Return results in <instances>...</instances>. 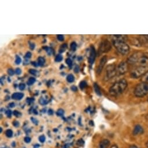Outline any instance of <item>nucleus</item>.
Wrapping results in <instances>:
<instances>
[{"instance_id":"nucleus-1","label":"nucleus","mask_w":148,"mask_h":148,"mask_svg":"<svg viewBox=\"0 0 148 148\" xmlns=\"http://www.w3.org/2000/svg\"><path fill=\"white\" fill-rule=\"evenodd\" d=\"M128 63L136 65L140 67H147L148 66V54L137 52L131 55L128 58Z\"/></svg>"},{"instance_id":"nucleus-2","label":"nucleus","mask_w":148,"mask_h":148,"mask_svg":"<svg viewBox=\"0 0 148 148\" xmlns=\"http://www.w3.org/2000/svg\"><path fill=\"white\" fill-rule=\"evenodd\" d=\"M127 81L125 79H121L115 83L109 89V93L113 96L120 95L127 87Z\"/></svg>"},{"instance_id":"nucleus-3","label":"nucleus","mask_w":148,"mask_h":148,"mask_svg":"<svg viewBox=\"0 0 148 148\" xmlns=\"http://www.w3.org/2000/svg\"><path fill=\"white\" fill-rule=\"evenodd\" d=\"M113 44L117 51L121 55H126L129 54L130 48L128 45L123 40H113Z\"/></svg>"},{"instance_id":"nucleus-4","label":"nucleus","mask_w":148,"mask_h":148,"mask_svg":"<svg viewBox=\"0 0 148 148\" xmlns=\"http://www.w3.org/2000/svg\"><path fill=\"white\" fill-rule=\"evenodd\" d=\"M134 95L136 97L142 98L148 94V84L141 83L137 85L134 89Z\"/></svg>"},{"instance_id":"nucleus-5","label":"nucleus","mask_w":148,"mask_h":148,"mask_svg":"<svg viewBox=\"0 0 148 148\" xmlns=\"http://www.w3.org/2000/svg\"><path fill=\"white\" fill-rule=\"evenodd\" d=\"M117 73V68H116L115 65L112 64L108 65L106 67V69L105 80H108L114 77Z\"/></svg>"},{"instance_id":"nucleus-6","label":"nucleus","mask_w":148,"mask_h":148,"mask_svg":"<svg viewBox=\"0 0 148 148\" xmlns=\"http://www.w3.org/2000/svg\"><path fill=\"white\" fill-rule=\"evenodd\" d=\"M111 48H112V45H111L110 42L107 40H104L100 43L98 48V55H99L100 54H102V53L109 52V51H110Z\"/></svg>"},{"instance_id":"nucleus-7","label":"nucleus","mask_w":148,"mask_h":148,"mask_svg":"<svg viewBox=\"0 0 148 148\" xmlns=\"http://www.w3.org/2000/svg\"><path fill=\"white\" fill-rule=\"evenodd\" d=\"M146 72V67L138 66L134 69L131 72V76L133 78H138L142 77Z\"/></svg>"},{"instance_id":"nucleus-8","label":"nucleus","mask_w":148,"mask_h":148,"mask_svg":"<svg viewBox=\"0 0 148 148\" xmlns=\"http://www.w3.org/2000/svg\"><path fill=\"white\" fill-rule=\"evenodd\" d=\"M128 71V63L126 62H121L117 67V72L120 75H124Z\"/></svg>"},{"instance_id":"nucleus-9","label":"nucleus","mask_w":148,"mask_h":148,"mask_svg":"<svg viewBox=\"0 0 148 148\" xmlns=\"http://www.w3.org/2000/svg\"><path fill=\"white\" fill-rule=\"evenodd\" d=\"M107 58L106 56H104L101 58V59H100V62L99 63L98 66V68L96 69V73L98 74V75H99V74L102 72L106 63L107 62Z\"/></svg>"},{"instance_id":"nucleus-10","label":"nucleus","mask_w":148,"mask_h":148,"mask_svg":"<svg viewBox=\"0 0 148 148\" xmlns=\"http://www.w3.org/2000/svg\"><path fill=\"white\" fill-rule=\"evenodd\" d=\"M96 56V52L95 49L94 47L93 46H91L90 54H89V56L88 58V62L89 64L92 65V63L94 62Z\"/></svg>"},{"instance_id":"nucleus-11","label":"nucleus","mask_w":148,"mask_h":148,"mask_svg":"<svg viewBox=\"0 0 148 148\" xmlns=\"http://www.w3.org/2000/svg\"><path fill=\"white\" fill-rule=\"evenodd\" d=\"M144 133V128L142 127L141 126L137 124L134 127L133 134L134 135H138Z\"/></svg>"},{"instance_id":"nucleus-12","label":"nucleus","mask_w":148,"mask_h":148,"mask_svg":"<svg viewBox=\"0 0 148 148\" xmlns=\"http://www.w3.org/2000/svg\"><path fill=\"white\" fill-rule=\"evenodd\" d=\"M110 142L108 139H103L100 142L99 147L100 148H107L109 146Z\"/></svg>"},{"instance_id":"nucleus-13","label":"nucleus","mask_w":148,"mask_h":148,"mask_svg":"<svg viewBox=\"0 0 148 148\" xmlns=\"http://www.w3.org/2000/svg\"><path fill=\"white\" fill-rule=\"evenodd\" d=\"M127 38L126 35H113L112 38L113 40H123L126 41Z\"/></svg>"},{"instance_id":"nucleus-14","label":"nucleus","mask_w":148,"mask_h":148,"mask_svg":"<svg viewBox=\"0 0 148 148\" xmlns=\"http://www.w3.org/2000/svg\"><path fill=\"white\" fill-rule=\"evenodd\" d=\"M24 94L23 93H20V92H15L12 95V98L15 100H20L23 98Z\"/></svg>"},{"instance_id":"nucleus-15","label":"nucleus","mask_w":148,"mask_h":148,"mask_svg":"<svg viewBox=\"0 0 148 148\" xmlns=\"http://www.w3.org/2000/svg\"><path fill=\"white\" fill-rule=\"evenodd\" d=\"M94 89H95V92H96V94L98 96H101L102 95V92H101V91H100V89L99 88V86L96 83H94Z\"/></svg>"},{"instance_id":"nucleus-16","label":"nucleus","mask_w":148,"mask_h":148,"mask_svg":"<svg viewBox=\"0 0 148 148\" xmlns=\"http://www.w3.org/2000/svg\"><path fill=\"white\" fill-rule=\"evenodd\" d=\"M141 81H142V83H145L148 84V71L141 77Z\"/></svg>"},{"instance_id":"nucleus-17","label":"nucleus","mask_w":148,"mask_h":148,"mask_svg":"<svg viewBox=\"0 0 148 148\" xmlns=\"http://www.w3.org/2000/svg\"><path fill=\"white\" fill-rule=\"evenodd\" d=\"M45 59L43 57H41V56H39L38 58V65L41 66H43L44 65V64L45 63Z\"/></svg>"},{"instance_id":"nucleus-18","label":"nucleus","mask_w":148,"mask_h":148,"mask_svg":"<svg viewBox=\"0 0 148 148\" xmlns=\"http://www.w3.org/2000/svg\"><path fill=\"white\" fill-rule=\"evenodd\" d=\"M67 81L69 83H73L75 81V77L72 74H70L67 76Z\"/></svg>"},{"instance_id":"nucleus-19","label":"nucleus","mask_w":148,"mask_h":148,"mask_svg":"<svg viewBox=\"0 0 148 148\" xmlns=\"http://www.w3.org/2000/svg\"><path fill=\"white\" fill-rule=\"evenodd\" d=\"M36 81V79L34 77H30V78H29L27 83L28 85L31 86V85H33V84L35 83Z\"/></svg>"},{"instance_id":"nucleus-20","label":"nucleus","mask_w":148,"mask_h":148,"mask_svg":"<svg viewBox=\"0 0 148 148\" xmlns=\"http://www.w3.org/2000/svg\"><path fill=\"white\" fill-rule=\"evenodd\" d=\"M39 103L42 105H45L48 104V101H47V100L45 99L44 98L41 97V98L39 99Z\"/></svg>"},{"instance_id":"nucleus-21","label":"nucleus","mask_w":148,"mask_h":148,"mask_svg":"<svg viewBox=\"0 0 148 148\" xmlns=\"http://www.w3.org/2000/svg\"><path fill=\"white\" fill-rule=\"evenodd\" d=\"M87 82L86 81H82L80 82V85H79V87H80V88L81 89H83L86 88L87 87Z\"/></svg>"},{"instance_id":"nucleus-22","label":"nucleus","mask_w":148,"mask_h":148,"mask_svg":"<svg viewBox=\"0 0 148 148\" xmlns=\"http://www.w3.org/2000/svg\"><path fill=\"white\" fill-rule=\"evenodd\" d=\"M5 134H6V136L8 138H11L13 136V131L11 129H7L5 132Z\"/></svg>"},{"instance_id":"nucleus-23","label":"nucleus","mask_w":148,"mask_h":148,"mask_svg":"<svg viewBox=\"0 0 148 148\" xmlns=\"http://www.w3.org/2000/svg\"><path fill=\"white\" fill-rule=\"evenodd\" d=\"M77 48V44L75 42H72V43L70 44V49L73 51H75Z\"/></svg>"},{"instance_id":"nucleus-24","label":"nucleus","mask_w":148,"mask_h":148,"mask_svg":"<svg viewBox=\"0 0 148 148\" xmlns=\"http://www.w3.org/2000/svg\"><path fill=\"white\" fill-rule=\"evenodd\" d=\"M62 59H63V56L60 54L56 55V58H55V61L57 62H61Z\"/></svg>"},{"instance_id":"nucleus-25","label":"nucleus","mask_w":148,"mask_h":148,"mask_svg":"<svg viewBox=\"0 0 148 148\" xmlns=\"http://www.w3.org/2000/svg\"><path fill=\"white\" fill-rule=\"evenodd\" d=\"M43 48L45 49V50L47 51V52L48 53V54L49 55H51V54H52V52L53 51V49L51 48H49V47H43Z\"/></svg>"},{"instance_id":"nucleus-26","label":"nucleus","mask_w":148,"mask_h":148,"mask_svg":"<svg viewBox=\"0 0 148 148\" xmlns=\"http://www.w3.org/2000/svg\"><path fill=\"white\" fill-rule=\"evenodd\" d=\"M77 145L79 146H83L84 145V141L83 139H78L77 142Z\"/></svg>"},{"instance_id":"nucleus-27","label":"nucleus","mask_w":148,"mask_h":148,"mask_svg":"<svg viewBox=\"0 0 148 148\" xmlns=\"http://www.w3.org/2000/svg\"><path fill=\"white\" fill-rule=\"evenodd\" d=\"M66 48H67V44H66L62 45L61 47H60V49H59V52L60 53L63 52L65 51V49H66Z\"/></svg>"},{"instance_id":"nucleus-28","label":"nucleus","mask_w":148,"mask_h":148,"mask_svg":"<svg viewBox=\"0 0 148 148\" xmlns=\"http://www.w3.org/2000/svg\"><path fill=\"white\" fill-rule=\"evenodd\" d=\"M64 114V110L62 109H60L56 112V115L58 116H62Z\"/></svg>"},{"instance_id":"nucleus-29","label":"nucleus","mask_w":148,"mask_h":148,"mask_svg":"<svg viewBox=\"0 0 148 148\" xmlns=\"http://www.w3.org/2000/svg\"><path fill=\"white\" fill-rule=\"evenodd\" d=\"M13 114H14V115L17 117H20L21 115H22V113L19 112V111H18V110L14 111V112H13Z\"/></svg>"},{"instance_id":"nucleus-30","label":"nucleus","mask_w":148,"mask_h":148,"mask_svg":"<svg viewBox=\"0 0 148 148\" xmlns=\"http://www.w3.org/2000/svg\"><path fill=\"white\" fill-rule=\"evenodd\" d=\"M66 64L69 66V67H72V64H73V62H72V60H71L69 58H68L66 60Z\"/></svg>"},{"instance_id":"nucleus-31","label":"nucleus","mask_w":148,"mask_h":148,"mask_svg":"<svg viewBox=\"0 0 148 148\" xmlns=\"http://www.w3.org/2000/svg\"><path fill=\"white\" fill-rule=\"evenodd\" d=\"M21 62H22V59H21V58L19 56H16V60H15L16 64L19 65L20 63H21Z\"/></svg>"},{"instance_id":"nucleus-32","label":"nucleus","mask_w":148,"mask_h":148,"mask_svg":"<svg viewBox=\"0 0 148 148\" xmlns=\"http://www.w3.org/2000/svg\"><path fill=\"white\" fill-rule=\"evenodd\" d=\"M29 72L30 74H31V75H37L38 73L37 71L34 69H30L29 70Z\"/></svg>"},{"instance_id":"nucleus-33","label":"nucleus","mask_w":148,"mask_h":148,"mask_svg":"<svg viewBox=\"0 0 148 148\" xmlns=\"http://www.w3.org/2000/svg\"><path fill=\"white\" fill-rule=\"evenodd\" d=\"M39 142H41V143H44L45 141V136L44 135H41L39 137Z\"/></svg>"},{"instance_id":"nucleus-34","label":"nucleus","mask_w":148,"mask_h":148,"mask_svg":"<svg viewBox=\"0 0 148 148\" xmlns=\"http://www.w3.org/2000/svg\"><path fill=\"white\" fill-rule=\"evenodd\" d=\"M25 87H26V86H25V84H23V83H21L19 84V89L21 91H23V90H24V89H25Z\"/></svg>"},{"instance_id":"nucleus-35","label":"nucleus","mask_w":148,"mask_h":148,"mask_svg":"<svg viewBox=\"0 0 148 148\" xmlns=\"http://www.w3.org/2000/svg\"><path fill=\"white\" fill-rule=\"evenodd\" d=\"M15 72H14V70L12 69H9L8 70V73L9 74V75L10 76H13L14 75V73Z\"/></svg>"},{"instance_id":"nucleus-36","label":"nucleus","mask_w":148,"mask_h":148,"mask_svg":"<svg viewBox=\"0 0 148 148\" xmlns=\"http://www.w3.org/2000/svg\"><path fill=\"white\" fill-rule=\"evenodd\" d=\"M57 38L58 40H59L60 41H63L64 40V36L63 35H61V34H60V35H58L57 36Z\"/></svg>"},{"instance_id":"nucleus-37","label":"nucleus","mask_w":148,"mask_h":148,"mask_svg":"<svg viewBox=\"0 0 148 148\" xmlns=\"http://www.w3.org/2000/svg\"><path fill=\"white\" fill-rule=\"evenodd\" d=\"M31 120L32 121V122L35 124V125H38V120L36 119L35 118H34V117H31Z\"/></svg>"},{"instance_id":"nucleus-38","label":"nucleus","mask_w":148,"mask_h":148,"mask_svg":"<svg viewBox=\"0 0 148 148\" xmlns=\"http://www.w3.org/2000/svg\"><path fill=\"white\" fill-rule=\"evenodd\" d=\"M5 114H6V115L7 116V117H10L12 115V112L10 110H8L6 111V112H5Z\"/></svg>"},{"instance_id":"nucleus-39","label":"nucleus","mask_w":148,"mask_h":148,"mask_svg":"<svg viewBox=\"0 0 148 148\" xmlns=\"http://www.w3.org/2000/svg\"><path fill=\"white\" fill-rule=\"evenodd\" d=\"M15 73L17 75H20L21 73H22V70H21V69L20 68H17V69H16V70H15Z\"/></svg>"},{"instance_id":"nucleus-40","label":"nucleus","mask_w":148,"mask_h":148,"mask_svg":"<svg viewBox=\"0 0 148 148\" xmlns=\"http://www.w3.org/2000/svg\"><path fill=\"white\" fill-rule=\"evenodd\" d=\"M24 141L26 143H29V142H30L31 141V138L29 136H26L24 138Z\"/></svg>"},{"instance_id":"nucleus-41","label":"nucleus","mask_w":148,"mask_h":148,"mask_svg":"<svg viewBox=\"0 0 148 148\" xmlns=\"http://www.w3.org/2000/svg\"><path fill=\"white\" fill-rule=\"evenodd\" d=\"M13 125H14L15 127H18L19 126V123L18 121H14L13 122Z\"/></svg>"},{"instance_id":"nucleus-42","label":"nucleus","mask_w":148,"mask_h":148,"mask_svg":"<svg viewBox=\"0 0 148 148\" xmlns=\"http://www.w3.org/2000/svg\"><path fill=\"white\" fill-rule=\"evenodd\" d=\"M31 57V53L30 52H27L26 54L25 58H30Z\"/></svg>"},{"instance_id":"nucleus-43","label":"nucleus","mask_w":148,"mask_h":148,"mask_svg":"<svg viewBox=\"0 0 148 148\" xmlns=\"http://www.w3.org/2000/svg\"><path fill=\"white\" fill-rule=\"evenodd\" d=\"M26 100H27V102L29 104H31V103L33 102L34 99L33 98H27V99H26Z\"/></svg>"},{"instance_id":"nucleus-44","label":"nucleus","mask_w":148,"mask_h":148,"mask_svg":"<svg viewBox=\"0 0 148 148\" xmlns=\"http://www.w3.org/2000/svg\"><path fill=\"white\" fill-rule=\"evenodd\" d=\"M79 70H80V67H79L78 66H76L75 69H74V72L76 73H77L79 72Z\"/></svg>"},{"instance_id":"nucleus-45","label":"nucleus","mask_w":148,"mask_h":148,"mask_svg":"<svg viewBox=\"0 0 148 148\" xmlns=\"http://www.w3.org/2000/svg\"><path fill=\"white\" fill-rule=\"evenodd\" d=\"M71 89H72V90L73 91L76 92V91H77V87L76 86H73L71 87Z\"/></svg>"},{"instance_id":"nucleus-46","label":"nucleus","mask_w":148,"mask_h":148,"mask_svg":"<svg viewBox=\"0 0 148 148\" xmlns=\"http://www.w3.org/2000/svg\"><path fill=\"white\" fill-rule=\"evenodd\" d=\"M31 64H32V65H33L34 67H37L38 66V64L36 62H35V61H34V62H31Z\"/></svg>"},{"instance_id":"nucleus-47","label":"nucleus","mask_w":148,"mask_h":148,"mask_svg":"<svg viewBox=\"0 0 148 148\" xmlns=\"http://www.w3.org/2000/svg\"><path fill=\"white\" fill-rule=\"evenodd\" d=\"M34 47H35V44H34V43H30V48L31 49H34Z\"/></svg>"},{"instance_id":"nucleus-48","label":"nucleus","mask_w":148,"mask_h":148,"mask_svg":"<svg viewBox=\"0 0 148 148\" xmlns=\"http://www.w3.org/2000/svg\"><path fill=\"white\" fill-rule=\"evenodd\" d=\"M129 148H139V147L135 145H132L129 146Z\"/></svg>"},{"instance_id":"nucleus-49","label":"nucleus","mask_w":148,"mask_h":148,"mask_svg":"<svg viewBox=\"0 0 148 148\" xmlns=\"http://www.w3.org/2000/svg\"><path fill=\"white\" fill-rule=\"evenodd\" d=\"M9 106L10 107H15V105L14 103L12 102V103H10V104H9Z\"/></svg>"},{"instance_id":"nucleus-50","label":"nucleus","mask_w":148,"mask_h":148,"mask_svg":"<svg viewBox=\"0 0 148 148\" xmlns=\"http://www.w3.org/2000/svg\"><path fill=\"white\" fill-rule=\"evenodd\" d=\"M53 110H52V109H49V111H48V114L49 115H53Z\"/></svg>"},{"instance_id":"nucleus-51","label":"nucleus","mask_w":148,"mask_h":148,"mask_svg":"<svg viewBox=\"0 0 148 148\" xmlns=\"http://www.w3.org/2000/svg\"><path fill=\"white\" fill-rule=\"evenodd\" d=\"M143 37L145 39H146V41H148V35H144Z\"/></svg>"},{"instance_id":"nucleus-52","label":"nucleus","mask_w":148,"mask_h":148,"mask_svg":"<svg viewBox=\"0 0 148 148\" xmlns=\"http://www.w3.org/2000/svg\"><path fill=\"white\" fill-rule=\"evenodd\" d=\"M110 148H118V146L116 145H113L110 147Z\"/></svg>"},{"instance_id":"nucleus-53","label":"nucleus","mask_w":148,"mask_h":148,"mask_svg":"<svg viewBox=\"0 0 148 148\" xmlns=\"http://www.w3.org/2000/svg\"><path fill=\"white\" fill-rule=\"evenodd\" d=\"M89 124H90V126H94V122H93V121H89Z\"/></svg>"},{"instance_id":"nucleus-54","label":"nucleus","mask_w":148,"mask_h":148,"mask_svg":"<svg viewBox=\"0 0 148 148\" xmlns=\"http://www.w3.org/2000/svg\"><path fill=\"white\" fill-rule=\"evenodd\" d=\"M34 113H35V114H37V113H38L36 111V110H34Z\"/></svg>"},{"instance_id":"nucleus-55","label":"nucleus","mask_w":148,"mask_h":148,"mask_svg":"<svg viewBox=\"0 0 148 148\" xmlns=\"http://www.w3.org/2000/svg\"><path fill=\"white\" fill-rule=\"evenodd\" d=\"M146 146L148 148V141L146 143Z\"/></svg>"},{"instance_id":"nucleus-56","label":"nucleus","mask_w":148,"mask_h":148,"mask_svg":"<svg viewBox=\"0 0 148 148\" xmlns=\"http://www.w3.org/2000/svg\"><path fill=\"white\" fill-rule=\"evenodd\" d=\"M146 119L148 120V113L147 114V115L146 116Z\"/></svg>"},{"instance_id":"nucleus-57","label":"nucleus","mask_w":148,"mask_h":148,"mask_svg":"<svg viewBox=\"0 0 148 148\" xmlns=\"http://www.w3.org/2000/svg\"><path fill=\"white\" fill-rule=\"evenodd\" d=\"M0 130H1V133H2V128H0Z\"/></svg>"}]
</instances>
